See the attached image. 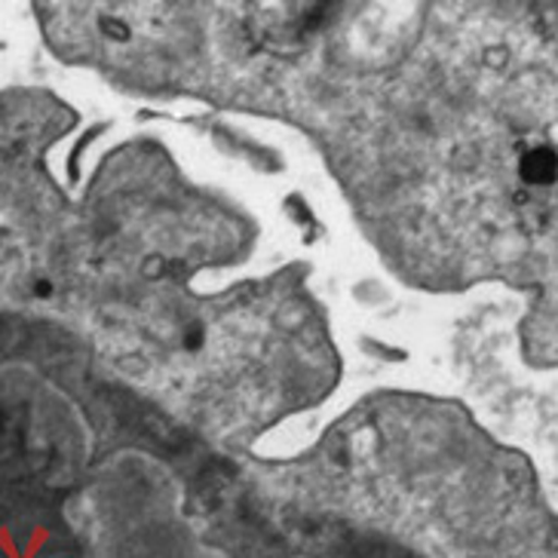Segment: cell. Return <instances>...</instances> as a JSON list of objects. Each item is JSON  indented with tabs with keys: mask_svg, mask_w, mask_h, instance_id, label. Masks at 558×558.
I'll list each match as a JSON object with an SVG mask.
<instances>
[{
	"mask_svg": "<svg viewBox=\"0 0 558 558\" xmlns=\"http://www.w3.org/2000/svg\"><path fill=\"white\" fill-rule=\"evenodd\" d=\"M519 172H522V181L527 187H549L558 181V154L553 148H531L522 157L519 163Z\"/></svg>",
	"mask_w": 558,
	"mask_h": 558,
	"instance_id": "obj_1",
	"label": "cell"
}]
</instances>
